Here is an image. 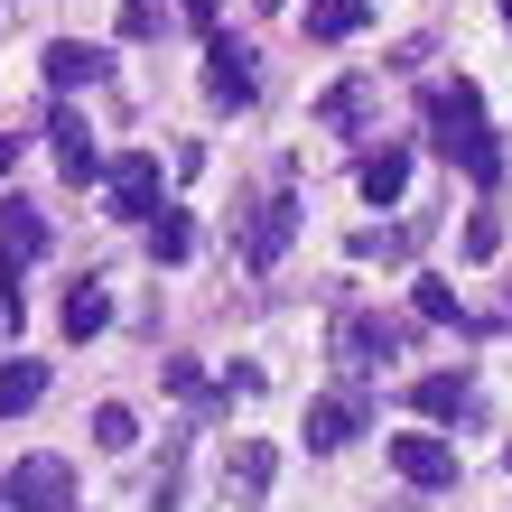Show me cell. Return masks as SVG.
<instances>
[{
    "instance_id": "cell-20",
    "label": "cell",
    "mask_w": 512,
    "mask_h": 512,
    "mask_svg": "<svg viewBox=\"0 0 512 512\" xmlns=\"http://www.w3.org/2000/svg\"><path fill=\"white\" fill-rule=\"evenodd\" d=\"M410 289H419L410 308L429 317V326H466V308H457V289H447V280H410Z\"/></svg>"
},
{
    "instance_id": "cell-1",
    "label": "cell",
    "mask_w": 512,
    "mask_h": 512,
    "mask_svg": "<svg viewBox=\"0 0 512 512\" xmlns=\"http://www.w3.org/2000/svg\"><path fill=\"white\" fill-rule=\"evenodd\" d=\"M429 149H438V159H457L475 187H503V149H494V131H485V94H475L466 75L429 94Z\"/></svg>"
},
{
    "instance_id": "cell-8",
    "label": "cell",
    "mask_w": 512,
    "mask_h": 512,
    "mask_svg": "<svg viewBox=\"0 0 512 512\" xmlns=\"http://www.w3.org/2000/svg\"><path fill=\"white\" fill-rule=\"evenodd\" d=\"M364 419L373 410H364V391H354V382L345 391H317V401H308V447H354V438H364Z\"/></svg>"
},
{
    "instance_id": "cell-12",
    "label": "cell",
    "mask_w": 512,
    "mask_h": 512,
    "mask_svg": "<svg viewBox=\"0 0 512 512\" xmlns=\"http://www.w3.org/2000/svg\"><path fill=\"white\" fill-rule=\"evenodd\" d=\"M103 66H112L103 47H84V38H47V84H56V94H75V84H103Z\"/></svg>"
},
{
    "instance_id": "cell-22",
    "label": "cell",
    "mask_w": 512,
    "mask_h": 512,
    "mask_svg": "<svg viewBox=\"0 0 512 512\" xmlns=\"http://www.w3.org/2000/svg\"><path fill=\"white\" fill-rule=\"evenodd\" d=\"M159 28H168L159 0H122V38H159Z\"/></svg>"
},
{
    "instance_id": "cell-3",
    "label": "cell",
    "mask_w": 512,
    "mask_h": 512,
    "mask_svg": "<svg viewBox=\"0 0 512 512\" xmlns=\"http://www.w3.org/2000/svg\"><path fill=\"white\" fill-rule=\"evenodd\" d=\"M0 503L10 512H75V466L66 457H19L0 475Z\"/></svg>"
},
{
    "instance_id": "cell-9",
    "label": "cell",
    "mask_w": 512,
    "mask_h": 512,
    "mask_svg": "<svg viewBox=\"0 0 512 512\" xmlns=\"http://www.w3.org/2000/svg\"><path fill=\"white\" fill-rule=\"evenodd\" d=\"M47 149H56V168H66L75 187H84V177H103V149H94V131H84V112H75V103H56V112H47Z\"/></svg>"
},
{
    "instance_id": "cell-19",
    "label": "cell",
    "mask_w": 512,
    "mask_h": 512,
    "mask_svg": "<svg viewBox=\"0 0 512 512\" xmlns=\"http://www.w3.org/2000/svg\"><path fill=\"white\" fill-rule=\"evenodd\" d=\"M149 252H159V261H187L196 252V224L177 215V205H159V215H149Z\"/></svg>"
},
{
    "instance_id": "cell-13",
    "label": "cell",
    "mask_w": 512,
    "mask_h": 512,
    "mask_svg": "<svg viewBox=\"0 0 512 512\" xmlns=\"http://www.w3.org/2000/svg\"><path fill=\"white\" fill-rule=\"evenodd\" d=\"M410 410H419V419H466V410H475V382H466V373H419V382H410Z\"/></svg>"
},
{
    "instance_id": "cell-24",
    "label": "cell",
    "mask_w": 512,
    "mask_h": 512,
    "mask_svg": "<svg viewBox=\"0 0 512 512\" xmlns=\"http://www.w3.org/2000/svg\"><path fill=\"white\" fill-rule=\"evenodd\" d=\"M159 373H168V391H177V401H215V382H205L196 364H159Z\"/></svg>"
},
{
    "instance_id": "cell-25",
    "label": "cell",
    "mask_w": 512,
    "mask_h": 512,
    "mask_svg": "<svg viewBox=\"0 0 512 512\" xmlns=\"http://www.w3.org/2000/svg\"><path fill=\"white\" fill-rule=\"evenodd\" d=\"M10 168H19V140H10V131H0V177H10Z\"/></svg>"
},
{
    "instance_id": "cell-17",
    "label": "cell",
    "mask_w": 512,
    "mask_h": 512,
    "mask_svg": "<svg viewBox=\"0 0 512 512\" xmlns=\"http://www.w3.org/2000/svg\"><path fill=\"white\" fill-rule=\"evenodd\" d=\"M419 233H429V224H364V233H354V261H410Z\"/></svg>"
},
{
    "instance_id": "cell-14",
    "label": "cell",
    "mask_w": 512,
    "mask_h": 512,
    "mask_svg": "<svg viewBox=\"0 0 512 512\" xmlns=\"http://www.w3.org/2000/svg\"><path fill=\"white\" fill-rule=\"evenodd\" d=\"M373 103H382V75H345L336 94L317 103V122H326V131H364V112H373Z\"/></svg>"
},
{
    "instance_id": "cell-11",
    "label": "cell",
    "mask_w": 512,
    "mask_h": 512,
    "mask_svg": "<svg viewBox=\"0 0 512 512\" xmlns=\"http://www.w3.org/2000/svg\"><path fill=\"white\" fill-rule=\"evenodd\" d=\"M354 187H364L373 205H391V196L410 187V149H401V140H382V149H364V159H354Z\"/></svg>"
},
{
    "instance_id": "cell-18",
    "label": "cell",
    "mask_w": 512,
    "mask_h": 512,
    "mask_svg": "<svg viewBox=\"0 0 512 512\" xmlns=\"http://www.w3.org/2000/svg\"><path fill=\"white\" fill-rule=\"evenodd\" d=\"M103 326H112V298H103V280H75V289H66V336L84 345V336H103Z\"/></svg>"
},
{
    "instance_id": "cell-2",
    "label": "cell",
    "mask_w": 512,
    "mask_h": 512,
    "mask_svg": "<svg viewBox=\"0 0 512 512\" xmlns=\"http://www.w3.org/2000/svg\"><path fill=\"white\" fill-rule=\"evenodd\" d=\"M401 345H410L401 317H373V308H345V317H336V373H345V382H364L382 354H401Z\"/></svg>"
},
{
    "instance_id": "cell-23",
    "label": "cell",
    "mask_w": 512,
    "mask_h": 512,
    "mask_svg": "<svg viewBox=\"0 0 512 512\" xmlns=\"http://www.w3.org/2000/svg\"><path fill=\"white\" fill-rule=\"evenodd\" d=\"M503 252V215H475L466 224V261H494Z\"/></svg>"
},
{
    "instance_id": "cell-4",
    "label": "cell",
    "mask_w": 512,
    "mask_h": 512,
    "mask_svg": "<svg viewBox=\"0 0 512 512\" xmlns=\"http://www.w3.org/2000/svg\"><path fill=\"white\" fill-rule=\"evenodd\" d=\"M391 466H401V485H419V494L457 485V447H447L438 429H401V438H391Z\"/></svg>"
},
{
    "instance_id": "cell-5",
    "label": "cell",
    "mask_w": 512,
    "mask_h": 512,
    "mask_svg": "<svg viewBox=\"0 0 512 512\" xmlns=\"http://www.w3.org/2000/svg\"><path fill=\"white\" fill-rule=\"evenodd\" d=\"M205 94H215V103H233V112L261 94V56H252L243 38H224V28L205 38Z\"/></svg>"
},
{
    "instance_id": "cell-6",
    "label": "cell",
    "mask_w": 512,
    "mask_h": 512,
    "mask_svg": "<svg viewBox=\"0 0 512 512\" xmlns=\"http://www.w3.org/2000/svg\"><path fill=\"white\" fill-rule=\"evenodd\" d=\"M270 475H280V447H270V438H233V457H224V512H261Z\"/></svg>"
},
{
    "instance_id": "cell-26",
    "label": "cell",
    "mask_w": 512,
    "mask_h": 512,
    "mask_svg": "<svg viewBox=\"0 0 512 512\" xmlns=\"http://www.w3.org/2000/svg\"><path fill=\"white\" fill-rule=\"evenodd\" d=\"M261 10H289V0H261Z\"/></svg>"
},
{
    "instance_id": "cell-10",
    "label": "cell",
    "mask_w": 512,
    "mask_h": 512,
    "mask_svg": "<svg viewBox=\"0 0 512 512\" xmlns=\"http://www.w3.org/2000/svg\"><path fill=\"white\" fill-rule=\"evenodd\" d=\"M289 233H298V205H289V196L252 205V224H243V261H252V270H270V261L289 252Z\"/></svg>"
},
{
    "instance_id": "cell-15",
    "label": "cell",
    "mask_w": 512,
    "mask_h": 512,
    "mask_svg": "<svg viewBox=\"0 0 512 512\" xmlns=\"http://www.w3.org/2000/svg\"><path fill=\"white\" fill-rule=\"evenodd\" d=\"M38 401H47V364L10 354V364H0V419H19V410H38Z\"/></svg>"
},
{
    "instance_id": "cell-27",
    "label": "cell",
    "mask_w": 512,
    "mask_h": 512,
    "mask_svg": "<svg viewBox=\"0 0 512 512\" xmlns=\"http://www.w3.org/2000/svg\"><path fill=\"white\" fill-rule=\"evenodd\" d=\"M503 28H512V0H503Z\"/></svg>"
},
{
    "instance_id": "cell-7",
    "label": "cell",
    "mask_w": 512,
    "mask_h": 512,
    "mask_svg": "<svg viewBox=\"0 0 512 512\" xmlns=\"http://www.w3.org/2000/svg\"><path fill=\"white\" fill-rule=\"evenodd\" d=\"M103 187H112V215H122V224L159 215V159H149V149H122V159L103 168Z\"/></svg>"
},
{
    "instance_id": "cell-16",
    "label": "cell",
    "mask_w": 512,
    "mask_h": 512,
    "mask_svg": "<svg viewBox=\"0 0 512 512\" xmlns=\"http://www.w3.org/2000/svg\"><path fill=\"white\" fill-rule=\"evenodd\" d=\"M373 19V0H308V38L317 47H336V38H354V28Z\"/></svg>"
},
{
    "instance_id": "cell-28",
    "label": "cell",
    "mask_w": 512,
    "mask_h": 512,
    "mask_svg": "<svg viewBox=\"0 0 512 512\" xmlns=\"http://www.w3.org/2000/svg\"><path fill=\"white\" fill-rule=\"evenodd\" d=\"M503 466H512V447H503Z\"/></svg>"
},
{
    "instance_id": "cell-21",
    "label": "cell",
    "mask_w": 512,
    "mask_h": 512,
    "mask_svg": "<svg viewBox=\"0 0 512 512\" xmlns=\"http://www.w3.org/2000/svg\"><path fill=\"white\" fill-rule=\"evenodd\" d=\"M94 447H112V457H122V447H140V419H131L122 401H103V410H94Z\"/></svg>"
}]
</instances>
